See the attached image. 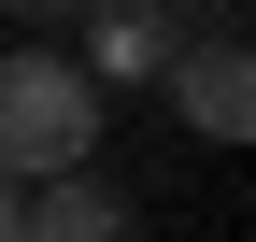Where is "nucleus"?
<instances>
[{
  "label": "nucleus",
  "instance_id": "obj_1",
  "mask_svg": "<svg viewBox=\"0 0 256 242\" xmlns=\"http://www.w3.org/2000/svg\"><path fill=\"white\" fill-rule=\"evenodd\" d=\"M72 157H100V72L86 57H57V43H14L0 57V171H72Z\"/></svg>",
  "mask_w": 256,
  "mask_h": 242
},
{
  "label": "nucleus",
  "instance_id": "obj_2",
  "mask_svg": "<svg viewBox=\"0 0 256 242\" xmlns=\"http://www.w3.org/2000/svg\"><path fill=\"white\" fill-rule=\"evenodd\" d=\"M156 86H171V114H185L200 142H242V128H256V57H242V28L171 43V57H156Z\"/></svg>",
  "mask_w": 256,
  "mask_h": 242
},
{
  "label": "nucleus",
  "instance_id": "obj_3",
  "mask_svg": "<svg viewBox=\"0 0 256 242\" xmlns=\"http://www.w3.org/2000/svg\"><path fill=\"white\" fill-rule=\"evenodd\" d=\"M72 28H86V72H100V86H156V57L185 43L171 0H86Z\"/></svg>",
  "mask_w": 256,
  "mask_h": 242
},
{
  "label": "nucleus",
  "instance_id": "obj_4",
  "mask_svg": "<svg viewBox=\"0 0 256 242\" xmlns=\"http://www.w3.org/2000/svg\"><path fill=\"white\" fill-rule=\"evenodd\" d=\"M0 14H57V28H72V14H86V0H0Z\"/></svg>",
  "mask_w": 256,
  "mask_h": 242
},
{
  "label": "nucleus",
  "instance_id": "obj_5",
  "mask_svg": "<svg viewBox=\"0 0 256 242\" xmlns=\"http://www.w3.org/2000/svg\"><path fill=\"white\" fill-rule=\"evenodd\" d=\"M0 242H14V171H0Z\"/></svg>",
  "mask_w": 256,
  "mask_h": 242
}]
</instances>
